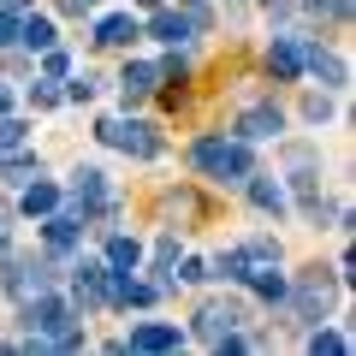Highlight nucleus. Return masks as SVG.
Here are the masks:
<instances>
[{
  "mask_svg": "<svg viewBox=\"0 0 356 356\" xmlns=\"http://www.w3.org/2000/svg\"><path fill=\"white\" fill-rule=\"evenodd\" d=\"M303 65H309V72H315V77H321L327 89H344V83H350V72H344V60H339V54H327L321 42H303Z\"/></svg>",
  "mask_w": 356,
  "mask_h": 356,
  "instance_id": "9b49d317",
  "label": "nucleus"
},
{
  "mask_svg": "<svg viewBox=\"0 0 356 356\" xmlns=\"http://www.w3.org/2000/svg\"><path fill=\"white\" fill-rule=\"evenodd\" d=\"M172 280H184V285H202V280H214V273H208L202 261H184V267H178V273H172Z\"/></svg>",
  "mask_w": 356,
  "mask_h": 356,
  "instance_id": "2f4dec72",
  "label": "nucleus"
},
{
  "mask_svg": "<svg viewBox=\"0 0 356 356\" xmlns=\"http://www.w3.org/2000/svg\"><path fill=\"white\" fill-rule=\"evenodd\" d=\"M143 6H149V13H154V6H161V0H143Z\"/></svg>",
  "mask_w": 356,
  "mask_h": 356,
  "instance_id": "e433bc0d",
  "label": "nucleus"
},
{
  "mask_svg": "<svg viewBox=\"0 0 356 356\" xmlns=\"http://www.w3.org/2000/svg\"><path fill=\"white\" fill-rule=\"evenodd\" d=\"M89 6H102V0H65V13H89Z\"/></svg>",
  "mask_w": 356,
  "mask_h": 356,
  "instance_id": "72a5a7b5",
  "label": "nucleus"
},
{
  "mask_svg": "<svg viewBox=\"0 0 356 356\" xmlns=\"http://www.w3.org/2000/svg\"><path fill=\"white\" fill-rule=\"evenodd\" d=\"M13 149H24V119L0 113V154H13Z\"/></svg>",
  "mask_w": 356,
  "mask_h": 356,
  "instance_id": "393cba45",
  "label": "nucleus"
},
{
  "mask_svg": "<svg viewBox=\"0 0 356 356\" xmlns=\"http://www.w3.org/2000/svg\"><path fill=\"white\" fill-rule=\"evenodd\" d=\"M280 131H285V113H280L273 102H255L250 113L238 119V137H243V143H267V137H280Z\"/></svg>",
  "mask_w": 356,
  "mask_h": 356,
  "instance_id": "6e6552de",
  "label": "nucleus"
},
{
  "mask_svg": "<svg viewBox=\"0 0 356 356\" xmlns=\"http://www.w3.org/2000/svg\"><path fill=\"white\" fill-rule=\"evenodd\" d=\"M143 36V24L131 13H113V18H102V24H95V42H102V48H131V42Z\"/></svg>",
  "mask_w": 356,
  "mask_h": 356,
  "instance_id": "f3484780",
  "label": "nucleus"
},
{
  "mask_svg": "<svg viewBox=\"0 0 356 356\" xmlns=\"http://www.w3.org/2000/svg\"><path fill=\"white\" fill-rule=\"evenodd\" d=\"M178 344H184L178 327H166V321H143V327H131L125 350H178Z\"/></svg>",
  "mask_w": 356,
  "mask_h": 356,
  "instance_id": "9d476101",
  "label": "nucleus"
},
{
  "mask_svg": "<svg viewBox=\"0 0 356 356\" xmlns=\"http://www.w3.org/2000/svg\"><path fill=\"white\" fill-rule=\"evenodd\" d=\"M95 137H102L107 149H119V154H137V161H154V154H161V131H154L149 119H102Z\"/></svg>",
  "mask_w": 356,
  "mask_h": 356,
  "instance_id": "20e7f679",
  "label": "nucleus"
},
{
  "mask_svg": "<svg viewBox=\"0 0 356 356\" xmlns=\"http://www.w3.org/2000/svg\"><path fill=\"white\" fill-rule=\"evenodd\" d=\"M149 36L154 42H166V48H184V42L196 36V24L184 13H161V6H154V18H149Z\"/></svg>",
  "mask_w": 356,
  "mask_h": 356,
  "instance_id": "2eb2a0df",
  "label": "nucleus"
},
{
  "mask_svg": "<svg viewBox=\"0 0 356 356\" xmlns=\"http://www.w3.org/2000/svg\"><path fill=\"white\" fill-rule=\"evenodd\" d=\"M243 285H250L255 297H267V303H285V273H280V261L250 267V273H243Z\"/></svg>",
  "mask_w": 356,
  "mask_h": 356,
  "instance_id": "a211bd4d",
  "label": "nucleus"
},
{
  "mask_svg": "<svg viewBox=\"0 0 356 356\" xmlns=\"http://www.w3.org/2000/svg\"><path fill=\"white\" fill-rule=\"evenodd\" d=\"M6 107H13V95H6V89H0V113H6Z\"/></svg>",
  "mask_w": 356,
  "mask_h": 356,
  "instance_id": "c9c22d12",
  "label": "nucleus"
},
{
  "mask_svg": "<svg viewBox=\"0 0 356 356\" xmlns=\"http://www.w3.org/2000/svg\"><path fill=\"white\" fill-rule=\"evenodd\" d=\"M285 297H291V309H297V321H327L332 315V303H339V273H327V267H303L297 280H285Z\"/></svg>",
  "mask_w": 356,
  "mask_h": 356,
  "instance_id": "7ed1b4c3",
  "label": "nucleus"
},
{
  "mask_svg": "<svg viewBox=\"0 0 356 356\" xmlns=\"http://www.w3.org/2000/svg\"><path fill=\"white\" fill-rule=\"evenodd\" d=\"M42 72H48V77H65V72H72V60H65L60 48H48V54H42Z\"/></svg>",
  "mask_w": 356,
  "mask_h": 356,
  "instance_id": "7c9ffc66",
  "label": "nucleus"
},
{
  "mask_svg": "<svg viewBox=\"0 0 356 356\" xmlns=\"http://www.w3.org/2000/svg\"><path fill=\"white\" fill-rule=\"evenodd\" d=\"M6 226H13V208L0 202V250H6Z\"/></svg>",
  "mask_w": 356,
  "mask_h": 356,
  "instance_id": "473e14b6",
  "label": "nucleus"
},
{
  "mask_svg": "<svg viewBox=\"0 0 356 356\" xmlns=\"http://www.w3.org/2000/svg\"><path fill=\"white\" fill-rule=\"evenodd\" d=\"M89 95H95V77H89V72H77L72 83H65V102H89Z\"/></svg>",
  "mask_w": 356,
  "mask_h": 356,
  "instance_id": "cd10ccee",
  "label": "nucleus"
},
{
  "mask_svg": "<svg viewBox=\"0 0 356 356\" xmlns=\"http://www.w3.org/2000/svg\"><path fill=\"white\" fill-rule=\"evenodd\" d=\"M72 214L77 220L113 214V191H107V172H102V166H77V172H72Z\"/></svg>",
  "mask_w": 356,
  "mask_h": 356,
  "instance_id": "423d86ee",
  "label": "nucleus"
},
{
  "mask_svg": "<svg viewBox=\"0 0 356 356\" xmlns=\"http://www.w3.org/2000/svg\"><path fill=\"white\" fill-rule=\"evenodd\" d=\"M24 339L42 344V350H77L83 344V327H77V309L65 303V297L42 291L24 303Z\"/></svg>",
  "mask_w": 356,
  "mask_h": 356,
  "instance_id": "f257e3e1",
  "label": "nucleus"
},
{
  "mask_svg": "<svg viewBox=\"0 0 356 356\" xmlns=\"http://www.w3.org/2000/svg\"><path fill=\"white\" fill-rule=\"evenodd\" d=\"M42 172V161H36V154H6V161H0V184H18V191H24V184H30V178H36Z\"/></svg>",
  "mask_w": 356,
  "mask_h": 356,
  "instance_id": "4be33fe9",
  "label": "nucleus"
},
{
  "mask_svg": "<svg viewBox=\"0 0 356 356\" xmlns=\"http://www.w3.org/2000/svg\"><path fill=\"white\" fill-rule=\"evenodd\" d=\"M267 72L280 77V83H291V77L303 72V36H273V48H267Z\"/></svg>",
  "mask_w": 356,
  "mask_h": 356,
  "instance_id": "1a4fd4ad",
  "label": "nucleus"
},
{
  "mask_svg": "<svg viewBox=\"0 0 356 356\" xmlns=\"http://www.w3.org/2000/svg\"><path fill=\"white\" fill-rule=\"evenodd\" d=\"M172 261H178V238H172V232H166V238L154 243V267H161V273H166V267H172Z\"/></svg>",
  "mask_w": 356,
  "mask_h": 356,
  "instance_id": "c85d7f7f",
  "label": "nucleus"
},
{
  "mask_svg": "<svg viewBox=\"0 0 356 356\" xmlns=\"http://www.w3.org/2000/svg\"><path fill=\"white\" fill-rule=\"evenodd\" d=\"M18 42H24L30 54H48L54 42H60V30H54V18H42V13H24V18H18Z\"/></svg>",
  "mask_w": 356,
  "mask_h": 356,
  "instance_id": "dca6fc26",
  "label": "nucleus"
},
{
  "mask_svg": "<svg viewBox=\"0 0 356 356\" xmlns=\"http://www.w3.org/2000/svg\"><path fill=\"white\" fill-rule=\"evenodd\" d=\"M303 6H309L315 18H339V24L350 18V0H303Z\"/></svg>",
  "mask_w": 356,
  "mask_h": 356,
  "instance_id": "a878e982",
  "label": "nucleus"
},
{
  "mask_svg": "<svg viewBox=\"0 0 356 356\" xmlns=\"http://www.w3.org/2000/svg\"><path fill=\"white\" fill-rule=\"evenodd\" d=\"M243 191H250V202L261 208V214H285V208H291L285 184H280V178H267V172H250V178H243Z\"/></svg>",
  "mask_w": 356,
  "mask_h": 356,
  "instance_id": "f8f14e48",
  "label": "nucleus"
},
{
  "mask_svg": "<svg viewBox=\"0 0 356 356\" xmlns=\"http://www.w3.org/2000/svg\"><path fill=\"white\" fill-rule=\"evenodd\" d=\"M154 83H161V72H154V65H143V60H131L125 72H119V89H125V107H131V102H143V95H149Z\"/></svg>",
  "mask_w": 356,
  "mask_h": 356,
  "instance_id": "6ab92c4d",
  "label": "nucleus"
},
{
  "mask_svg": "<svg viewBox=\"0 0 356 356\" xmlns=\"http://www.w3.org/2000/svg\"><path fill=\"white\" fill-rule=\"evenodd\" d=\"M60 102H65V89H54V77L48 83H30V107H36V113H54Z\"/></svg>",
  "mask_w": 356,
  "mask_h": 356,
  "instance_id": "b1692460",
  "label": "nucleus"
},
{
  "mask_svg": "<svg viewBox=\"0 0 356 356\" xmlns=\"http://www.w3.org/2000/svg\"><path fill=\"white\" fill-rule=\"evenodd\" d=\"M102 280H107V261H77V267H72V297H77V309H95V303H102Z\"/></svg>",
  "mask_w": 356,
  "mask_h": 356,
  "instance_id": "ddd939ff",
  "label": "nucleus"
},
{
  "mask_svg": "<svg viewBox=\"0 0 356 356\" xmlns=\"http://www.w3.org/2000/svg\"><path fill=\"white\" fill-rule=\"evenodd\" d=\"M191 166L208 178V184H243L255 172V154L243 137H196L191 143Z\"/></svg>",
  "mask_w": 356,
  "mask_h": 356,
  "instance_id": "f03ea898",
  "label": "nucleus"
},
{
  "mask_svg": "<svg viewBox=\"0 0 356 356\" xmlns=\"http://www.w3.org/2000/svg\"><path fill=\"white\" fill-rule=\"evenodd\" d=\"M0 291L13 303H30V297L54 291V267L36 261V255H6V273H0Z\"/></svg>",
  "mask_w": 356,
  "mask_h": 356,
  "instance_id": "39448f33",
  "label": "nucleus"
},
{
  "mask_svg": "<svg viewBox=\"0 0 356 356\" xmlns=\"http://www.w3.org/2000/svg\"><path fill=\"white\" fill-rule=\"evenodd\" d=\"M18 18H24V13H6V6H0V48H13V42H18Z\"/></svg>",
  "mask_w": 356,
  "mask_h": 356,
  "instance_id": "c756f323",
  "label": "nucleus"
},
{
  "mask_svg": "<svg viewBox=\"0 0 356 356\" xmlns=\"http://www.w3.org/2000/svg\"><path fill=\"white\" fill-rule=\"evenodd\" d=\"M0 6H6V13H30V0H0Z\"/></svg>",
  "mask_w": 356,
  "mask_h": 356,
  "instance_id": "f704fd0d",
  "label": "nucleus"
},
{
  "mask_svg": "<svg viewBox=\"0 0 356 356\" xmlns=\"http://www.w3.org/2000/svg\"><path fill=\"white\" fill-rule=\"evenodd\" d=\"M303 113H309V125H327V119H332V89H327V95H309Z\"/></svg>",
  "mask_w": 356,
  "mask_h": 356,
  "instance_id": "bb28decb",
  "label": "nucleus"
},
{
  "mask_svg": "<svg viewBox=\"0 0 356 356\" xmlns=\"http://www.w3.org/2000/svg\"><path fill=\"white\" fill-rule=\"evenodd\" d=\"M309 350H315V356H350V339L315 321V332H309Z\"/></svg>",
  "mask_w": 356,
  "mask_h": 356,
  "instance_id": "5701e85b",
  "label": "nucleus"
},
{
  "mask_svg": "<svg viewBox=\"0 0 356 356\" xmlns=\"http://www.w3.org/2000/svg\"><path fill=\"white\" fill-rule=\"evenodd\" d=\"M42 220H48V226H42V238H48L54 255L77 250V238H83V220H77V214H60V208H54V214H42Z\"/></svg>",
  "mask_w": 356,
  "mask_h": 356,
  "instance_id": "4468645a",
  "label": "nucleus"
},
{
  "mask_svg": "<svg viewBox=\"0 0 356 356\" xmlns=\"http://www.w3.org/2000/svg\"><path fill=\"white\" fill-rule=\"evenodd\" d=\"M243 321H250V315H243V303H226V297H214V303H202V309H196V339H202L208 350H214V344L226 339V332H238Z\"/></svg>",
  "mask_w": 356,
  "mask_h": 356,
  "instance_id": "0eeeda50",
  "label": "nucleus"
},
{
  "mask_svg": "<svg viewBox=\"0 0 356 356\" xmlns=\"http://www.w3.org/2000/svg\"><path fill=\"white\" fill-rule=\"evenodd\" d=\"M54 208H60V184H48V178H30L24 184V214H54Z\"/></svg>",
  "mask_w": 356,
  "mask_h": 356,
  "instance_id": "aec40b11",
  "label": "nucleus"
},
{
  "mask_svg": "<svg viewBox=\"0 0 356 356\" xmlns=\"http://www.w3.org/2000/svg\"><path fill=\"white\" fill-rule=\"evenodd\" d=\"M137 261H143V243L125 238V232H113V238H107V267H119V273H137Z\"/></svg>",
  "mask_w": 356,
  "mask_h": 356,
  "instance_id": "412c9836",
  "label": "nucleus"
}]
</instances>
